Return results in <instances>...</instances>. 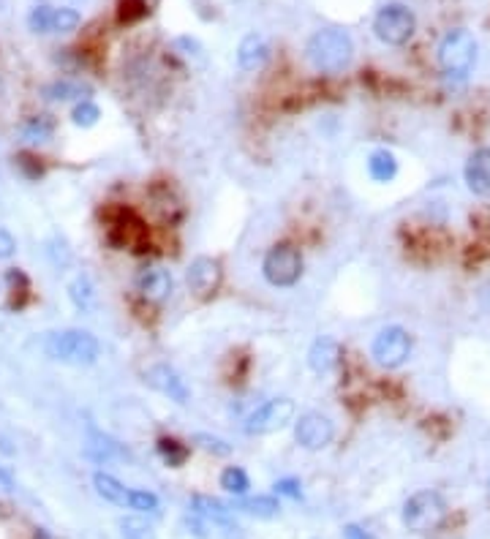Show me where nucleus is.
Masks as SVG:
<instances>
[{
	"instance_id": "7c9ffc66",
	"label": "nucleus",
	"mask_w": 490,
	"mask_h": 539,
	"mask_svg": "<svg viewBox=\"0 0 490 539\" xmlns=\"http://www.w3.org/2000/svg\"><path fill=\"white\" fill-rule=\"evenodd\" d=\"M273 490H275L278 496H286V498H300V496H303V485H300V479H294V476L278 479V482L273 485Z\"/></svg>"
},
{
	"instance_id": "0eeeda50",
	"label": "nucleus",
	"mask_w": 490,
	"mask_h": 539,
	"mask_svg": "<svg viewBox=\"0 0 490 539\" xmlns=\"http://www.w3.org/2000/svg\"><path fill=\"white\" fill-rule=\"evenodd\" d=\"M417 31V17L408 6L403 4H387L379 9L376 20H373V34L379 42L389 44V47H400L406 44Z\"/></svg>"
},
{
	"instance_id": "2f4dec72",
	"label": "nucleus",
	"mask_w": 490,
	"mask_h": 539,
	"mask_svg": "<svg viewBox=\"0 0 490 539\" xmlns=\"http://www.w3.org/2000/svg\"><path fill=\"white\" fill-rule=\"evenodd\" d=\"M17 254V237L9 229H0V262H6Z\"/></svg>"
},
{
	"instance_id": "dca6fc26",
	"label": "nucleus",
	"mask_w": 490,
	"mask_h": 539,
	"mask_svg": "<svg viewBox=\"0 0 490 539\" xmlns=\"http://www.w3.org/2000/svg\"><path fill=\"white\" fill-rule=\"evenodd\" d=\"M368 175L373 183H392L398 178V159L392 150L387 148H379L368 156Z\"/></svg>"
},
{
	"instance_id": "4be33fe9",
	"label": "nucleus",
	"mask_w": 490,
	"mask_h": 539,
	"mask_svg": "<svg viewBox=\"0 0 490 539\" xmlns=\"http://www.w3.org/2000/svg\"><path fill=\"white\" fill-rule=\"evenodd\" d=\"M191 506H194V512H199L202 517H207V520H213V523H226V520H229L226 506H224L221 501L210 498V496H194Z\"/></svg>"
},
{
	"instance_id": "4468645a",
	"label": "nucleus",
	"mask_w": 490,
	"mask_h": 539,
	"mask_svg": "<svg viewBox=\"0 0 490 539\" xmlns=\"http://www.w3.org/2000/svg\"><path fill=\"white\" fill-rule=\"evenodd\" d=\"M343 357V349L335 338L324 335V338H316L313 346L308 349V368L316 373V376H327L338 368Z\"/></svg>"
},
{
	"instance_id": "a878e982",
	"label": "nucleus",
	"mask_w": 490,
	"mask_h": 539,
	"mask_svg": "<svg viewBox=\"0 0 490 539\" xmlns=\"http://www.w3.org/2000/svg\"><path fill=\"white\" fill-rule=\"evenodd\" d=\"M23 137L34 145H42L53 137V123L47 118H34L23 126Z\"/></svg>"
},
{
	"instance_id": "a211bd4d",
	"label": "nucleus",
	"mask_w": 490,
	"mask_h": 539,
	"mask_svg": "<svg viewBox=\"0 0 490 539\" xmlns=\"http://www.w3.org/2000/svg\"><path fill=\"white\" fill-rule=\"evenodd\" d=\"M243 512H248L251 517H259V520H270V517H278L281 512V501L275 496H254V498H245L240 504Z\"/></svg>"
},
{
	"instance_id": "2eb2a0df",
	"label": "nucleus",
	"mask_w": 490,
	"mask_h": 539,
	"mask_svg": "<svg viewBox=\"0 0 490 539\" xmlns=\"http://www.w3.org/2000/svg\"><path fill=\"white\" fill-rule=\"evenodd\" d=\"M270 58V47L259 34H251L240 42L237 47V63L243 72H259Z\"/></svg>"
},
{
	"instance_id": "393cba45",
	"label": "nucleus",
	"mask_w": 490,
	"mask_h": 539,
	"mask_svg": "<svg viewBox=\"0 0 490 539\" xmlns=\"http://www.w3.org/2000/svg\"><path fill=\"white\" fill-rule=\"evenodd\" d=\"M91 91L88 88H82L80 82H69V80H63V82H55V85H50L47 88V96L53 99V101H72V99H85Z\"/></svg>"
},
{
	"instance_id": "f8f14e48",
	"label": "nucleus",
	"mask_w": 490,
	"mask_h": 539,
	"mask_svg": "<svg viewBox=\"0 0 490 539\" xmlns=\"http://www.w3.org/2000/svg\"><path fill=\"white\" fill-rule=\"evenodd\" d=\"M463 180L474 197L490 199V148H479L468 156L463 167Z\"/></svg>"
},
{
	"instance_id": "c756f323",
	"label": "nucleus",
	"mask_w": 490,
	"mask_h": 539,
	"mask_svg": "<svg viewBox=\"0 0 490 539\" xmlns=\"http://www.w3.org/2000/svg\"><path fill=\"white\" fill-rule=\"evenodd\" d=\"M194 444H199L202 449H207V452H213V455H229V452H232V447H229L224 438L210 436V433H194Z\"/></svg>"
},
{
	"instance_id": "cd10ccee",
	"label": "nucleus",
	"mask_w": 490,
	"mask_h": 539,
	"mask_svg": "<svg viewBox=\"0 0 490 539\" xmlns=\"http://www.w3.org/2000/svg\"><path fill=\"white\" fill-rule=\"evenodd\" d=\"M77 25H80V14L74 9H55L50 34H72V31H77Z\"/></svg>"
},
{
	"instance_id": "6ab92c4d",
	"label": "nucleus",
	"mask_w": 490,
	"mask_h": 539,
	"mask_svg": "<svg viewBox=\"0 0 490 539\" xmlns=\"http://www.w3.org/2000/svg\"><path fill=\"white\" fill-rule=\"evenodd\" d=\"M69 297H72V303H74L80 311H91V308H93V303H96L93 281H91L88 275L74 278V281H72V286H69Z\"/></svg>"
},
{
	"instance_id": "f257e3e1",
	"label": "nucleus",
	"mask_w": 490,
	"mask_h": 539,
	"mask_svg": "<svg viewBox=\"0 0 490 539\" xmlns=\"http://www.w3.org/2000/svg\"><path fill=\"white\" fill-rule=\"evenodd\" d=\"M305 55L316 72L341 74L343 69H349V63L354 58V44H351L349 34H343L338 28H324L308 39Z\"/></svg>"
},
{
	"instance_id": "9d476101",
	"label": "nucleus",
	"mask_w": 490,
	"mask_h": 539,
	"mask_svg": "<svg viewBox=\"0 0 490 539\" xmlns=\"http://www.w3.org/2000/svg\"><path fill=\"white\" fill-rule=\"evenodd\" d=\"M186 281H188V289H191L197 297H213V294L221 289V281H224L221 262L213 259V256H197V259L188 265Z\"/></svg>"
},
{
	"instance_id": "ddd939ff",
	"label": "nucleus",
	"mask_w": 490,
	"mask_h": 539,
	"mask_svg": "<svg viewBox=\"0 0 490 539\" xmlns=\"http://www.w3.org/2000/svg\"><path fill=\"white\" fill-rule=\"evenodd\" d=\"M137 289L145 300L150 303H164L172 297V289H175V281H172V273L164 270V267H142L137 273Z\"/></svg>"
},
{
	"instance_id": "423d86ee",
	"label": "nucleus",
	"mask_w": 490,
	"mask_h": 539,
	"mask_svg": "<svg viewBox=\"0 0 490 539\" xmlns=\"http://www.w3.org/2000/svg\"><path fill=\"white\" fill-rule=\"evenodd\" d=\"M262 275L270 286L289 289L303 278V254L292 243H275L262 259Z\"/></svg>"
},
{
	"instance_id": "bb28decb",
	"label": "nucleus",
	"mask_w": 490,
	"mask_h": 539,
	"mask_svg": "<svg viewBox=\"0 0 490 539\" xmlns=\"http://www.w3.org/2000/svg\"><path fill=\"white\" fill-rule=\"evenodd\" d=\"M129 509L145 515V512H159V496L156 493H148V490H129V501H126Z\"/></svg>"
},
{
	"instance_id": "aec40b11",
	"label": "nucleus",
	"mask_w": 490,
	"mask_h": 539,
	"mask_svg": "<svg viewBox=\"0 0 490 539\" xmlns=\"http://www.w3.org/2000/svg\"><path fill=\"white\" fill-rule=\"evenodd\" d=\"M221 487L226 493H232V496H245L248 487H251V479H248V474L240 466H226L221 471Z\"/></svg>"
},
{
	"instance_id": "72a5a7b5",
	"label": "nucleus",
	"mask_w": 490,
	"mask_h": 539,
	"mask_svg": "<svg viewBox=\"0 0 490 539\" xmlns=\"http://www.w3.org/2000/svg\"><path fill=\"white\" fill-rule=\"evenodd\" d=\"M0 487H4V490H14V479H12V474L6 468H0Z\"/></svg>"
},
{
	"instance_id": "7ed1b4c3",
	"label": "nucleus",
	"mask_w": 490,
	"mask_h": 539,
	"mask_svg": "<svg viewBox=\"0 0 490 539\" xmlns=\"http://www.w3.org/2000/svg\"><path fill=\"white\" fill-rule=\"evenodd\" d=\"M447 501L438 490H417L403 501L400 520L411 534H433L447 520Z\"/></svg>"
},
{
	"instance_id": "6e6552de",
	"label": "nucleus",
	"mask_w": 490,
	"mask_h": 539,
	"mask_svg": "<svg viewBox=\"0 0 490 539\" xmlns=\"http://www.w3.org/2000/svg\"><path fill=\"white\" fill-rule=\"evenodd\" d=\"M297 406L292 398H273L267 403H262L259 409H254L243 425V430L248 436H267V433H275L281 428H286L294 417Z\"/></svg>"
},
{
	"instance_id": "473e14b6",
	"label": "nucleus",
	"mask_w": 490,
	"mask_h": 539,
	"mask_svg": "<svg viewBox=\"0 0 490 539\" xmlns=\"http://www.w3.org/2000/svg\"><path fill=\"white\" fill-rule=\"evenodd\" d=\"M343 539H376L370 531H365L362 525H354V523H349L346 528H343Z\"/></svg>"
},
{
	"instance_id": "412c9836",
	"label": "nucleus",
	"mask_w": 490,
	"mask_h": 539,
	"mask_svg": "<svg viewBox=\"0 0 490 539\" xmlns=\"http://www.w3.org/2000/svg\"><path fill=\"white\" fill-rule=\"evenodd\" d=\"M123 539H156V528L142 515H129L120 520Z\"/></svg>"
},
{
	"instance_id": "1a4fd4ad",
	"label": "nucleus",
	"mask_w": 490,
	"mask_h": 539,
	"mask_svg": "<svg viewBox=\"0 0 490 539\" xmlns=\"http://www.w3.org/2000/svg\"><path fill=\"white\" fill-rule=\"evenodd\" d=\"M335 438V425L327 414L322 411H305L297 417L294 422V441L308 449V452H319L324 447H330Z\"/></svg>"
},
{
	"instance_id": "b1692460",
	"label": "nucleus",
	"mask_w": 490,
	"mask_h": 539,
	"mask_svg": "<svg viewBox=\"0 0 490 539\" xmlns=\"http://www.w3.org/2000/svg\"><path fill=\"white\" fill-rule=\"evenodd\" d=\"M99 120H101V110H99L91 99H82V101L72 110V123H74L77 129H93V126H99Z\"/></svg>"
},
{
	"instance_id": "f3484780",
	"label": "nucleus",
	"mask_w": 490,
	"mask_h": 539,
	"mask_svg": "<svg viewBox=\"0 0 490 539\" xmlns=\"http://www.w3.org/2000/svg\"><path fill=\"white\" fill-rule=\"evenodd\" d=\"M93 487H96V493H99L104 501H110V504L126 506V501H129V487H126L118 476H112V474H107V471H96V474H93Z\"/></svg>"
},
{
	"instance_id": "9b49d317",
	"label": "nucleus",
	"mask_w": 490,
	"mask_h": 539,
	"mask_svg": "<svg viewBox=\"0 0 490 539\" xmlns=\"http://www.w3.org/2000/svg\"><path fill=\"white\" fill-rule=\"evenodd\" d=\"M145 384L153 387L156 392L167 395L169 400L180 403V406L188 403V398H191L186 381H183L180 373H178L175 368H169V365H150V368L145 371Z\"/></svg>"
},
{
	"instance_id": "c85d7f7f",
	"label": "nucleus",
	"mask_w": 490,
	"mask_h": 539,
	"mask_svg": "<svg viewBox=\"0 0 490 539\" xmlns=\"http://www.w3.org/2000/svg\"><path fill=\"white\" fill-rule=\"evenodd\" d=\"M53 12L55 9H50V6H36L34 12H31V17H28V25H31V31L34 34H50L53 31Z\"/></svg>"
},
{
	"instance_id": "f03ea898",
	"label": "nucleus",
	"mask_w": 490,
	"mask_h": 539,
	"mask_svg": "<svg viewBox=\"0 0 490 539\" xmlns=\"http://www.w3.org/2000/svg\"><path fill=\"white\" fill-rule=\"evenodd\" d=\"M44 351L55 362L74 365V368H88V365H96L99 362L101 343L88 330H61V332L47 335Z\"/></svg>"
},
{
	"instance_id": "5701e85b",
	"label": "nucleus",
	"mask_w": 490,
	"mask_h": 539,
	"mask_svg": "<svg viewBox=\"0 0 490 539\" xmlns=\"http://www.w3.org/2000/svg\"><path fill=\"white\" fill-rule=\"evenodd\" d=\"M159 455L164 457V463L167 466H172V468H180L183 463H186V457H188V447L186 444H180L178 438H159Z\"/></svg>"
},
{
	"instance_id": "39448f33",
	"label": "nucleus",
	"mask_w": 490,
	"mask_h": 539,
	"mask_svg": "<svg viewBox=\"0 0 490 539\" xmlns=\"http://www.w3.org/2000/svg\"><path fill=\"white\" fill-rule=\"evenodd\" d=\"M438 63L444 69L447 77H468L474 63H476V42L468 31L463 28H455L449 31L441 44H438Z\"/></svg>"
},
{
	"instance_id": "20e7f679",
	"label": "nucleus",
	"mask_w": 490,
	"mask_h": 539,
	"mask_svg": "<svg viewBox=\"0 0 490 539\" xmlns=\"http://www.w3.org/2000/svg\"><path fill=\"white\" fill-rule=\"evenodd\" d=\"M414 351V338L406 327L400 324H387L373 335L370 343V357L379 368L384 371H398L408 362Z\"/></svg>"
}]
</instances>
